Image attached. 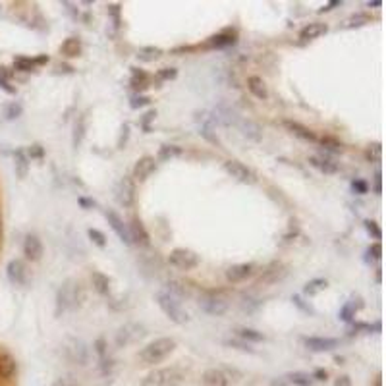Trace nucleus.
Here are the masks:
<instances>
[{"label": "nucleus", "instance_id": "f257e3e1", "mask_svg": "<svg viewBox=\"0 0 386 386\" xmlns=\"http://www.w3.org/2000/svg\"><path fill=\"white\" fill-rule=\"evenodd\" d=\"M85 299V292L81 284L74 280V278H68L62 286L58 288L56 292V313H72L81 307Z\"/></svg>", "mask_w": 386, "mask_h": 386}, {"label": "nucleus", "instance_id": "f03ea898", "mask_svg": "<svg viewBox=\"0 0 386 386\" xmlns=\"http://www.w3.org/2000/svg\"><path fill=\"white\" fill-rule=\"evenodd\" d=\"M176 348V340L174 338H156L151 344H147L143 350L139 352V359L147 365H153V363H160L164 359L166 355L174 352Z\"/></svg>", "mask_w": 386, "mask_h": 386}, {"label": "nucleus", "instance_id": "7ed1b4c3", "mask_svg": "<svg viewBox=\"0 0 386 386\" xmlns=\"http://www.w3.org/2000/svg\"><path fill=\"white\" fill-rule=\"evenodd\" d=\"M156 303H158V307L162 309V313H164L172 322H176V324H186V322L189 320L188 311L182 307V301H180L178 298H174V296H170L166 290H162V292L156 294Z\"/></svg>", "mask_w": 386, "mask_h": 386}, {"label": "nucleus", "instance_id": "20e7f679", "mask_svg": "<svg viewBox=\"0 0 386 386\" xmlns=\"http://www.w3.org/2000/svg\"><path fill=\"white\" fill-rule=\"evenodd\" d=\"M199 307L203 309L207 315L220 317V315H224L228 311L230 301H228V298L222 292H205L199 298Z\"/></svg>", "mask_w": 386, "mask_h": 386}, {"label": "nucleus", "instance_id": "39448f33", "mask_svg": "<svg viewBox=\"0 0 386 386\" xmlns=\"http://www.w3.org/2000/svg\"><path fill=\"white\" fill-rule=\"evenodd\" d=\"M182 382V373L170 367V369H156L141 380V386H178Z\"/></svg>", "mask_w": 386, "mask_h": 386}, {"label": "nucleus", "instance_id": "423d86ee", "mask_svg": "<svg viewBox=\"0 0 386 386\" xmlns=\"http://www.w3.org/2000/svg\"><path fill=\"white\" fill-rule=\"evenodd\" d=\"M168 263L172 266H176V268H180V270H191V268H195L199 265V255L195 251H191V249L180 247V249H174L170 253Z\"/></svg>", "mask_w": 386, "mask_h": 386}, {"label": "nucleus", "instance_id": "0eeeda50", "mask_svg": "<svg viewBox=\"0 0 386 386\" xmlns=\"http://www.w3.org/2000/svg\"><path fill=\"white\" fill-rule=\"evenodd\" d=\"M114 197L122 207H132L135 201V184L130 176H124L114 188Z\"/></svg>", "mask_w": 386, "mask_h": 386}, {"label": "nucleus", "instance_id": "6e6552de", "mask_svg": "<svg viewBox=\"0 0 386 386\" xmlns=\"http://www.w3.org/2000/svg\"><path fill=\"white\" fill-rule=\"evenodd\" d=\"M224 170H226V174L230 178H234L236 182H240V184H253L255 182V176L253 172L247 168V166L240 162V160H226L224 162Z\"/></svg>", "mask_w": 386, "mask_h": 386}, {"label": "nucleus", "instance_id": "1a4fd4ad", "mask_svg": "<svg viewBox=\"0 0 386 386\" xmlns=\"http://www.w3.org/2000/svg\"><path fill=\"white\" fill-rule=\"evenodd\" d=\"M64 352H66V357L70 361H74L77 365H87L89 361V352L85 348V344L77 338H70L66 344H64Z\"/></svg>", "mask_w": 386, "mask_h": 386}, {"label": "nucleus", "instance_id": "9d476101", "mask_svg": "<svg viewBox=\"0 0 386 386\" xmlns=\"http://www.w3.org/2000/svg\"><path fill=\"white\" fill-rule=\"evenodd\" d=\"M145 336V328L137 322H130V324H124L120 330L116 332V344L118 346H128V344L135 342L139 338Z\"/></svg>", "mask_w": 386, "mask_h": 386}, {"label": "nucleus", "instance_id": "9b49d317", "mask_svg": "<svg viewBox=\"0 0 386 386\" xmlns=\"http://www.w3.org/2000/svg\"><path fill=\"white\" fill-rule=\"evenodd\" d=\"M6 274H8L12 284H16V286H23L27 282V268H25L23 261H20V259H14V261L8 263Z\"/></svg>", "mask_w": 386, "mask_h": 386}, {"label": "nucleus", "instance_id": "f8f14e48", "mask_svg": "<svg viewBox=\"0 0 386 386\" xmlns=\"http://www.w3.org/2000/svg\"><path fill=\"white\" fill-rule=\"evenodd\" d=\"M106 220H108V224H111V228L114 232H116V236L120 238L122 242L124 243H132V240H130V232H128V224L122 220L120 216L114 212V210H106Z\"/></svg>", "mask_w": 386, "mask_h": 386}, {"label": "nucleus", "instance_id": "ddd939ff", "mask_svg": "<svg viewBox=\"0 0 386 386\" xmlns=\"http://www.w3.org/2000/svg\"><path fill=\"white\" fill-rule=\"evenodd\" d=\"M286 276V266L282 263H272L263 270V274L259 278V284H276L278 280H282Z\"/></svg>", "mask_w": 386, "mask_h": 386}, {"label": "nucleus", "instance_id": "4468645a", "mask_svg": "<svg viewBox=\"0 0 386 386\" xmlns=\"http://www.w3.org/2000/svg\"><path fill=\"white\" fill-rule=\"evenodd\" d=\"M303 344L307 346L311 352H330L338 346L336 338H319V336H311V338H303Z\"/></svg>", "mask_w": 386, "mask_h": 386}, {"label": "nucleus", "instance_id": "2eb2a0df", "mask_svg": "<svg viewBox=\"0 0 386 386\" xmlns=\"http://www.w3.org/2000/svg\"><path fill=\"white\" fill-rule=\"evenodd\" d=\"M156 168V162H154L153 156H143L135 162V168H133V178L139 180V182H145L147 178L151 176Z\"/></svg>", "mask_w": 386, "mask_h": 386}, {"label": "nucleus", "instance_id": "dca6fc26", "mask_svg": "<svg viewBox=\"0 0 386 386\" xmlns=\"http://www.w3.org/2000/svg\"><path fill=\"white\" fill-rule=\"evenodd\" d=\"M23 253H25V257L29 261H39L41 255H43V243H41V240L37 236H33V234H29L25 238V242H23Z\"/></svg>", "mask_w": 386, "mask_h": 386}, {"label": "nucleus", "instance_id": "f3484780", "mask_svg": "<svg viewBox=\"0 0 386 386\" xmlns=\"http://www.w3.org/2000/svg\"><path fill=\"white\" fill-rule=\"evenodd\" d=\"M128 232H130V240L135 243H139V245H149V234L145 232L143 224L137 220V218H133L130 224H128Z\"/></svg>", "mask_w": 386, "mask_h": 386}, {"label": "nucleus", "instance_id": "a211bd4d", "mask_svg": "<svg viewBox=\"0 0 386 386\" xmlns=\"http://www.w3.org/2000/svg\"><path fill=\"white\" fill-rule=\"evenodd\" d=\"M328 31V25H324V23H309L305 25L301 31H299V39L301 41H313V39H319L320 35H324Z\"/></svg>", "mask_w": 386, "mask_h": 386}, {"label": "nucleus", "instance_id": "6ab92c4d", "mask_svg": "<svg viewBox=\"0 0 386 386\" xmlns=\"http://www.w3.org/2000/svg\"><path fill=\"white\" fill-rule=\"evenodd\" d=\"M251 272H253V265H249V263L234 265L226 270V278H228L230 282H242L247 276H251Z\"/></svg>", "mask_w": 386, "mask_h": 386}, {"label": "nucleus", "instance_id": "aec40b11", "mask_svg": "<svg viewBox=\"0 0 386 386\" xmlns=\"http://www.w3.org/2000/svg\"><path fill=\"white\" fill-rule=\"evenodd\" d=\"M238 128H240V132L247 137V139H253V141H259L261 139V126L253 120H238Z\"/></svg>", "mask_w": 386, "mask_h": 386}, {"label": "nucleus", "instance_id": "412c9836", "mask_svg": "<svg viewBox=\"0 0 386 386\" xmlns=\"http://www.w3.org/2000/svg\"><path fill=\"white\" fill-rule=\"evenodd\" d=\"M203 386H228V376L220 369H207L203 375Z\"/></svg>", "mask_w": 386, "mask_h": 386}, {"label": "nucleus", "instance_id": "4be33fe9", "mask_svg": "<svg viewBox=\"0 0 386 386\" xmlns=\"http://www.w3.org/2000/svg\"><path fill=\"white\" fill-rule=\"evenodd\" d=\"M14 168H16L18 178H22V180L29 174V156L25 154L23 149H18L14 153Z\"/></svg>", "mask_w": 386, "mask_h": 386}, {"label": "nucleus", "instance_id": "5701e85b", "mask_svg": "<svg viewBox=\"0 0 386 386\" xmlns=\"http://www.w3.org/2000/svg\"><path fill=\"white\" fill-rule=\"evenodd\" d=\"M284 126H286L288 130L294 133V135H298L299 139H303V141H317V135L311 132L309 128H305V126L298 124V122L286 120V122H284Z\"/></svg>", "mask_w": 386, "mask_h": 386}, {"label": "nucleus", "instance_id": "b1692460", "mask_svg": "<svg viewBox=\"0 0 386 386\" xmlns=\"http://www.w3.org/2000/svg\"><path fill=\"white\" fill-rule=\"evenodd\" d=\"M247 87H249V91L253 93L257 99H266V97H268V91H266L265 81H263L259 76L249 77V79H247Z\"/></svg>", "mask_w": 386, "mask_h": 386}, {"label": "nucleus", "instance_id": "393cba45", "mask_svg": "<svg viewBox=\"0 0 386 386\" xmlns=\"http://www.w3.org/2000/svg\"><path fill=\"white\" fill-rule=\"evenodd\" d=\"M309 162H311V166H315L317 170H320L322 174H336V172H338V164H336V162H332V160H328V158L311 156V158H309Z\"/></svg>", "mask_w": 386, "mask_h": 386}, {"label": "nucleus", "instance_id": "a878e982", "mask_svg": "<svg viewBox=\"0 0 386 386\" xmlns=\"http://www.w3.org/2000/svg\"><path fill=\"white\" fill-rule=\"evenodd\" d=\"M91 282H93V288L99 292L100 296H106L111 292V280H108V276H104L102 272H93L91 274Z\"/></svg>", "mask_w": 386, "mask_h": 386}, {"label": "nucleus", "instance_id": "bb28decb", "mask_svg": "<svg viewBox=\"0 0 386 386\" xmlns=\"http://www.w3.org/2000/svg\"><path fill=\"white\" fill-rule=\"evenodd\" d=\"M14 373H16V361H14V357L8 355V353L0 355V378H10Z\"/></svg>", "mask_w": 386, "mask_h": 386}, {"label": "nucleus", "instance_id": "cd10ccee", "mask_svg": "<svg viewBox=\"0 0 386 386\" xmlns=\"http://www.w3.org/2000/svg\"><path fill=\"white\" fill-rule=\"evenodd\" d=\"M60 50H62V54L68 56V58H74V56H77L81 52V41L76 39V37H70V39H66V41L62 43Z\"/></svg>", "mask_w": 386, "mask_h": 386}, {"label": "nucleus", "instance_id": "c85d7f7f", "mask_svg": "<svg viewBox=\"0 0 386 386\" xmlns=\"http://www.w3.org/2000/svg\"><path fill=\"white\" fill-rule=\"evenodd\" d=\"M236 43V37L234 35H226V33H220V35H214V37H210L209 39V46L212 48H224V46H230V44Z\"/></svg>", "mask_w": 386, "mask_h": 386}, {"label": "nucleus", "instance_id": "c756f323", "mask_svg": "<svg viewBox=\"0 0 386 386\" xmlns=\"http://www.w3.org/2000/svg\"><path fill=\"white\" fill-rule=\"evenodd\" d=\"M162 54V50L158 48V46H143L139 52H137V58L141 60V62H154L156 58H160Z\"/></svg>", "mask_w": 386, "mask_h": 386}, {"label": "nucleus", "instance_id": "7c9ffc66", "mask_svg": "<svg viewBox=\"0 0 386 386\" xmlns=\"http://www.w3.org/2000/svg\"><path fill=\"white\" fill-rule=\"evenodd\" d=\"M367 23H371V18H369L367 14H353L352 18H348V20L344 22V27L353 29V27H363Z\"/></svg>", "mask_w": 386, "mask_h": 386}, {"label": "nucleus", "instance_id": "2f4dec72", "mask_svg": "<svg viewBox=\"0 0 386 386\" xmlns=\"http://www.w3.org/2000/svg\"><path fill=\"white\" fill-rule=\"evenodd\" d=\"M182 154V149L178 147V145H162L160 147V151H158V160H170V158H174V156H180Z\"/></svg>", "mask_w": 386, "mask_h": 386}, {"label": "nucleus", "instance_id": "473e14b6", "mask_svg": "<svg viewBox=\"0 0 386 386\" xmlns=\"http://www.w3.org/2000/svg\"><path fill=\"white\" fill-rule=\"evenodd\" d=\"M324 288H326V280H324V278H315V280H311V282L305 284L303 294H305V296H315V294L322 292Z\"/></svg>", "mask_w": 386, "mask_h": 386}, {"label": "nucleus", "instance_id": "72a5a7b5", "mask_svg": "<svg viewBox=\"0 0 386 386\" xmlns=\"http://www.w3.org/2000/svg\"><path fill=\"white\" fill-rule=\"evenodd\" d=\"M238 336L242 340H249V342H263L265 340L263 332H257L253 328H238Z\"/></svg>", "mask_w": 386, "mask_h": 386}, {"label": "nucleus", "instance_id": "f704fd0d", "mask_svg": "<svg viewBox=\"0 0 386 386\" xmlns=\"http://www.w3.org/2000/svg\"><path fill=\"white\" fill-rule=\"evenodd\" d=\"M22 111L23 108L20 102H10V104L4 106V118H6V120H16V118L22 116Z\"/></svg>", "mask_w": 386, "mask_h": 386}, {"label": "nucleus", "instance_id": "c9c22d12", "mask_svg": "<svg viewBox=\"0 0 386 386\" xmlns=\"http://www.w3.org/2000/svg\"><path fill=\"white\" fill-rule=\"evenodd\" d=\"M288 378H290V382H294L296 386H311L313 384V376L307 375V373H292Z\"/></svg>", "mask_w": 386, "mask_h": 386}, {"label": "nucleus", "instance_id": "e433bc0d", "mask_svg": "<svg viewBox=\"0 0 386 386\" xmlns=\"http://www.w3.org/2000/svg\"><path fill=\"white\" fill-rule=\"evenodd\" d=\"M320 145L324 147V151H330V153H342V143L332 139V137H322Z\"/></svg>", "mask_w": 386, "mask_h": 386}, {"label": "nucleus", "instance_id": "4c0bfd02", "mask_svg": "<svg viewBox=\"0 0 386 386\" xmlns=\"http://www.w3.org/2000/svg\"><path fill=\"white\" fill-rule=\"evenodd\" d=\"M83 135H85V116H81L76 124V132H74V147L83 141Z\"/></svg>", "mask_w": 386, "mask_h": 386}, {"label": "nucleus", "instance_id": "58836bf2", "mask_svg": "<svg viewBox=\"0 0 386 386\" xmlns=\"http://www.w3.org/2000/svg\"><path fill=\"white\" fill-rule=\"evenodd\" d=\"M14 66H16V70H20V72H31V70L35 68V60L20 56V58L14 60Z\"/></svg>", "mask_w": 386, "mask_h": 386}, {"label": "nucleus", "instance_id": "ea45409f", "mask_svg": "<svg viewBox=\"0 0 386 386\" xmlns=\"http://www.w3.org/2000/svg\"><path fill=\"white\" fill-rule=\"evenodd\" d=\"M87 236L91 238V242L95 243V245H99V247H104V245H106V238H104V234H102V232L95 230V228H89Z\"/></svg>", "mask_w": 386, "mask_h": 386}, {"label": "nucleus", "instance_id": "a19ab883", "mask_svg": "<svg viewBox=\"0 0 386 386\" xmlns=\"http://www.w3.org/2000/svg\"><path fill=\"white\" fill-rule=\"evenodd\" d=\"M355 311H357V307H355V303H353V301L346 303V305L342 307V311H340V319L342 320H352L353 317H355Z\"/></svg>", "mask_w": 386, "mask_h": 386}, {"label": "nucleus", "instance_id": "79ce46f5", "mask_svg": "<svg viewBox=\"0 0 386 386\" xmlns=\"http://www.w3.org/2000/svg\"><path fill=\"white\" fill-rule=\"evenodd\" d=\"M380 153H382V147H380V143H375L369 151H367V158L369 160H380Z\"/></svg>", "mask_w": 386, "mask_h": 386}, {"label": "nucleus", "instance_id": "37998d69", "mask_svg": "<svg viewBox=\"0 0 386 386\" xmlns=\"http://www.w3.org/2000/svg\"><path fill=\"white\" fill-rule=\"evenodd\" d=\"M365 228H367V232H369L371 236H375L376 240H380V238H382V232H380V228L376 226V222H373V220H365Z\"/></svg>", "mask_w": 386, "mask_h": 386}, {"label": "nucleus", "instance_id": "c03bdc74", "mask_svg": "<svg viewBox=\"0 0 386 386\" xmlns=\"http://www.w3.org/2000/svg\"><path fill=\"white\" fill-rule=\"evenodd\" d=\"M176 76H178L176 68H162V70L158 72V77H160V79H176Z\"/></svg>", "mask_w": 386, "mask_h": 386}, {"label": "nucleus", "instance_id": "a18cd8bd", "mask_svg": "<svg viewBox=\"0 0 386 386\" xmlns=\"http://www.w3.org/2000/svg\"><path fill=\"white\" fill-rule=\"evenodd\" d=\"M151 100H149V97H143V95H139V97H133L132 102H130V106L132 108H141V106H145V104H149Z\"/></svg>", "mask_w": 386, "mask_h": 386}, {"label": "nucleus", "instance_id": "49530a36", "mask_svg": "<svg viewBox=\"0 0 386 386\" xmlns=\"http://www.w3.org/2000/svg\"><path fill=\"white\" fill-rule=\"evenodd\" d=\"M352 188H353V191H355V193H359V195H363V193L369 191V186L365 184L363 180H355V182L352 184Z\"/></svg>", "mask_w": 386, "mask_h": 386}, {"label": "nucleus", "instance_id": "de8ad7c7", "mask_svg": "<svg viewBox=\"0 0 386 386\" xmlns=\"http://www.w3.org/2000/svg\"><path fill=\"white\" fill-rule=\"evenodd\" d=\"M95 352L99 353L100 359H104V353H106V342H104L102 338H99V340L95 342Z\"/></svg>", "mask_w": 386, "mask_h": 386}, {"label": "nucleus", "instance_id": "09e8293b", "mask_svg": "<svg viewBox=\"0 0 386 386\" xmlns=\"http://www.w3.org/2000/svg\"><path fill=\"white\" fill-rule=\"evenodd\" d=\"M128 135H130V126H128V124H124V126H122L120 141H118V147H120V149H124V145H126V141H128Z\"/></svg>", "mask_w": 386, "mask_h": 386}, {"label": "nucleus", "instance_id": "8fccbe9b", "mask_svg": "<svg viewBox=\"0 0 386 386\" xmlns=\"http://www.w3.org/2000/svg\"><path fill=\"white\" fill-rule=\"evenodd\" d=\"M43 154H44V151L41 145H33V147L29 149V156H31V158H41Z\"/></svg>", "mask_w": 386, "mask_h": 386}, {"label": "nucleus", "instance_id": "3c124183", "mask_svg": "<svg viewBox=\"0 0 386 386\" xmlns=\"http://www.w3.org/2000/svg\"><path fill=\"white\" fill-rule=\"evenodd\" d=\"M154 116H156V112H154V111H149L147 114H145V118H143V128H145V132H149V122L154 120Z\"/></svg>", "mask_w": 386, "mask_h": 386}, {"label": "nucleus", "instance_id": "603ef678", "mask_svg": "<svg viewBox=\"0 0 386 386\" xmlns=\"http://www.w3.org/2000/svg\"><path fill=\"white\" fill-rule=\"evenodd\" d=\"M380 253H382V247H380L378 243H375V245L369 247V255H373L375 259H380Z\"/></svg>", "mask_w": 386, "mask_h": 386}, {"label": "nucleus", "instance_id": "864d4df0", "mask_svg": "<svg viewBox=\"0 0 386 386\" xmlns=\"http://www.w3.org/2000/svg\"><path fill=\"white\" fill-rule=\"evenodd\" d=\"M340 4H342V0H334V2H328L326 6H322L319 12H320V14H322V12H330V10H334L336 6H340Z\"/></svg>", "mask_w": 386, "mask_h": 386}, {"label": "nucleus", "instance_id": "5fc2aeb1", "mask_svg": "<svg viewBox=\"0 0 386 386\" xmlns=\"http://www.w3.org/2000/svg\"><path fill=\"white\" fill-rule=\"evenodd\" d=\"M313 378H317V380H326V371H322V369H319V371H315V375H313Z\"/></svg>", "mask_w": 386, "mask_h": 386}, {"label": "nucleus", "instance_id": "6e6d98bb", "mask_svg": "<svg viewBox=\"0 0 386 386\" xmlns=\"http://www.w3.org/2000/svg\"><path fill=\"white\" fill-rule=\"evenodd\" d=\"M79 205H81V207H87V209H89V207H95V203H93V201H89V199H83V197L79 199Z\"/></svg>", "mask_w": 386, "mask_h": 386}, {"label": "nucleus", "instance_id": "4d7b16f0", "mask_svg": "<svg viewBox=\"0 0 386 386\" xmlns=\"http://www.w3.org/2000/svg\"><path fill=\"white\" fill-rule=\"evenodd\" d=\"M336 386H350V378H348V376L338 378V380H336Z\"/></svg>", "mask_w": 386, "mask_h": 386}, {"label": "nucleus", "instance_id": "13d9d810", "mask_svg": "<svg viewBox=\"0 0 386 386\" xmlns=\"http://www.w3.org/2000/svg\"><path fill=\"white\" fill-rule=\"evenodd\" d=\"M270 386H286V382H284L282 378H274V380L270 382Z\"/></svg>", "mask_w": 386, "mask_h": 386}, {"label": "nucleus", "instance_id": "bf43d9fd", "mask_svg": "<svg viewBox=\"0 0 386 386\" xmlns=\"http://www.w3.org/2000/svg\"><path fill=\"white\" fill-rule=\"evenodd\" d=\"M44 62H48V56H39V58L35 60V64H44Z\"/></svg>", "mask_w": 386, "mask_h": 386}, {"label": "nucleus", "instance_id": "052dcab7", "mask_svg": "<svg viewBox=\"0 0 386 386\" xmlns=\"http://www.w3.org/2000/svg\"><path fill=\"white\" fill-rule=\"evenodd\" d=\"M367 4H369V6H375V8H380V6H382L380 0H373V2H367Z\"/></svg>", "mask_w": 386, "mask_h": 386}, {"label": "nucleus", "instance_id": "680f3d73", "mask_svg": "<svg viewBox=\"0 0 386 386\" xmlns=\"http://www.w3.org/2000/svg\"><path fill=\"white\" fill-rule=\"evenodd\" d=\"M54 386H66V382H64V380H56Z\"/></svg>", "mask_w": 386, "mask_h": 386}]
</instances>
